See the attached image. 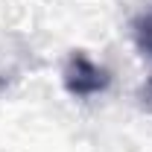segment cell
<instances>
[{
	"label": "cell",
	"mask_w": 152,
	"mask_h": 152,
	"mask_svg": "<svg viewBox=\"0 0 152 152\" xmlns=\"http://www.w3.org/2000/svg\"><path fill=\"white\" fill-rule=\"evenodd\" d=\"M61 82H64L67 94H73V96H94V94H102L111 79L85 53H73V56L67 58V64H64Z\"/></svg>",
	"instance_id": "1"
},
{
	"label": "cell",
	"mask_w": 152,
	"mask_h": 152,
	"mask_svg": "<svg viewBox=\"0 0 152 152\" xmlns=\"http://www.w3.org/2000/svg\"><path fill=\"white\" fill-rule=\"evenodd\" d=\"M134 38H137L140 50H146V53L152 56V9L134 23Z\"/></svg>",
	"instance_id": "2"
}]
</instances>
